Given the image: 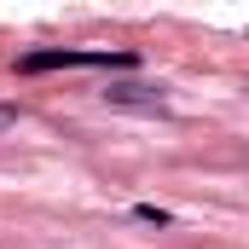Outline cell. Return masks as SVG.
Wrapping results in <instances>:
<instances>
[{
    "label": "cell",
    "instance_id": "1",
    "mask_svg": "<svg viewBox=\"0 0 249 249\" xmlns=\"http://www.w3.org/2000/svg\"><path fill=\"white\" fill-rule=\"evenodd\" d=\"M133 53H110V47H41V53H23L18 70L23 75H41V70H133Z\"/></svg>",
    "mask_w": 249,
    "mask_h": 249
},
{
    "label": "cell",
    "instance_id": "2",
    "mask_svg": "<svg viewBox=\"0 0 249 249\" xmlns=\"http://www.w3.org/2000/svg\"><path fill=\"white\" fill-rule=\"evenodd\" d=\"M105 99H110V105H139V110H157V105H162V99H157V87H133V81H116V87H105Z\"/></svg>",
    "mask_w": 249,
    "mask_h": 249
},
{
    "label": "cell",
    "instance_id": "3",
    "mask_svg": "<svg viewBox=\"0 0 249 249\" xmlns=\"http://www.w3.org/2000/svg\"><path fill=\"white\" fill-rule=\"evenodd\" d=\"M133 220H145V226H168V209H157V203H139V209H133Z\"/></svg>",
    "mask_w": 249,
    "mask_h": 249
}]
</instances>
